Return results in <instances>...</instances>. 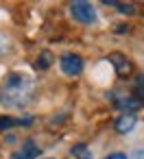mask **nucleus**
<instances>
[{
  "mask_svg": "<svg viewBox=\"0 0 144 159\" xmlns=\"http://www.w3.org/2000/svg\"><path fill=\"white\" fill-rule=\"evenodd\" d=\"M70 16L81 24H94L98 20V13L94 9V5L85 2V0H77V2L70 5Z\"/></svg>",
  "mask_w": 144,
  "mask_h": 159,
  "instance_id": "f03ea898",
  "label": "nucleus"
},
{
  "mask_svg": "<svg viewBox=\"0 0 144 159\" xmlns=\"http://www.w3.org/2000/svg\"><path fill=\"white\" fill-rule=\"evenodd\" d=\"M5 46H7V42H5V37H2V35H0V55H2V52L7 50Z\"/></svg>",
  "mask_w": 144,
  "mask_h": 159,
  "instance_id": "4468645a",
  "label": "nucleus"
},
{
  "mask_svg": "<svg viewBox=\"0 0 144 159\" xmlns=\"http://www.w3.org/2000/svg\"><path fill=\"white\" fill-rule=\"evenodd\" d=\"M70 152H72L74 159H92V150H90L87 144H83V142H81V144H74Z\"/></svg>",
  "mask_w": 144,
  "mask_h": 159,
  "instance_id": "0eeeda50",
  "label": "nucleus"
},
{
  "mask_svg": "<svg viewBox=\"0 0 144 159\" xmlns=\"http://www.w3.org/2000/svg\"><path fill=\"white\" fill-rule=\"evenodd\" d=\"M35 81L26 72H9L0 83V105L7 109H22L33 100Z\"/></svg>",
  "mask_w": 144,
  "mask_h": 159,
  "instance_id": "f257e3e1",
  "label": "nucleus"
},
{
  "mask_svg": "<svg viewBox=\"0 0 144 159\" xmlns=\"http://www.w3.org/2000/svg\"><path fill=\"white\" fill-rule=\"evenodd\" d=\"M105 5H107V7H114L116 11H120V13H124V16H133V13H135V7H133L131 2H114V0H107Z\"/></svg>",
  "mask_w": 144,
  "mask_h": 159,
  "instance_id": "6e6552de",
  "label": "nucleus"
},
{
  "mask_svg": "<svg viewBox=\"0 0 144 159\" xmlns=\"http://www.w3.org/2000/svg\"><path fill=\"white\" fill-rule=\"evenodd\" d=\"M109 61L116 63V72H118L120 76H122V74H129L131 68H129V61H127V59H122L120 55H109Z\"/></svg>",
  "mask_w": 144,
  "mask_h": 159,
  "instance_id": "1a4fd4ad",
  "label": "nucleus"
},
{
  "mask_svg": "<svg viewBox=\"0 0 144 159\" xmlns=\"http://www.w3.org/2000/svg\"><path fill=\"white\" fill-rule=\"evenodd\" d=\"M39 146L33 142V139H24L22 142V146L11 155V159H37L39 157Z\"/></svg>",
  "mask_w": 144,
  "mask_h": 159,
  "instance_id": "39448f33",
  "label": "nucleus"
},
{
  "mask_svg": "<svg viewBox=\"0 0 144 159\" xmlns=\"http://www.w3.org/2000/svg\"><path fill=\"white\" fill-rule=\"evenodd\" d=\"M135 94H137L135 98H140V96H144V76H142V74L137 76V85H135Z\"/></svg>",
  "mask_w": 144,
  "mask_h": 159,
  "instance_id": "9b49d317",
  "label": "nucleus"
},
{
  "mask_svg": "<svg viewBox=\"0 0 144 159\" xmlns=\"http://www.w3.org/2000/svg\"><path fill=\"white\" fill-rule=\"evenodd\" d=\"M114 105H116L122 113H135V111L142 107L140 98H135V96H118Z\"/></svg>",
  "mask_w": 144,
  "mask_h": 159,
  "instance_id": "423d86ee",
  "label": "nucleus"
},
{
  "mask_svg": "<svg viewBox=\"0 0 144 159\" xmlns=\"http://www.w3.org/2000/svg\"><path fill=\"white\" fill-rule=\"evenodd\" d=\"M48 66H50V57H48V55H42V57L33 63L35 70H48Z\"/></svg>",
  "mask_w": 144,
  "mask_h": 159,
  "instance_id": "9d476101",
  "label": "nucleus"
},
{
  "mask_svg": "<svg viewBox=\"0 0 144 159\" xmlns=\"http://www.w3.org/2000/svg\"><path fill=\"white\" fill-rule=\"evenodd\" d=\"M135 124H137V116H135V113H120V116L114 120V129H116V133H120V135L131 133V131L135 129Z\"/></svg>",
  "mask_w": 144,
  "mask_h": 159,
  "instance_id": "20e7f679",
  "label": "nucleus"
},
{
  "mask_svg": "<svg viewBox=\"0 0 144 159\" xmlns=\"http://www.w3.org/2000/svg\"><path fill=\"white\" fill-rule=\"evenodd\" d=\"M83 68H85L83 59H81L79 55H74V52H66V55L59 59V70H61L66 76H79V74L83 72Z\"/></svg>",
  "mask_w": 144,
  "mask_h": 159,
  "instance_id": "7ed1b4c3",
  "label": "nucleus"
},
{
  "mask_svg": "<svg viewBox=\"0 0 144 159\" xmlns=\"http://www.w3.org/2000/svg\"><path fill=\"white\" fill-rule=\"evenodd\" d=\"M103 159H129V157H127V152H109V155L103 157Z\"/></svg>",
  "mask_w": 144,
  "mask_h": 159,
  "instance_id": "ddd939ff",
  "label": "nucleus"
},
{
  "mask_svg": "<svg viewBox=\"0 0 144 159\" xmlns=\"http://www.w3.org/2000/svg\"><path fill=\"white\" fill-rule=\"evenodd\" d=\"M116 33H127V26H116Z\"/></svg>",
  "mask_w": 144,
  "mask_h": 159,
  "instance_id": "2eb2a0df",
  "label": "nucleus"
},
{
  "mask_svg": "<svg viewBox=\"0 0 144 159\" xmlns=\"http://www.w3.org/2000/svg\"><path fill=\"white\" fill-rule=\"evenodd\" d=\"M18 122L16 120H11V118H0V129H11V126H16Z\"/></svg>",
  "mask_w": 144,
  "mask_h": 159,
  "instance_id": "f8f14e48",
  "label": "nucleus"
}]
</instances>
